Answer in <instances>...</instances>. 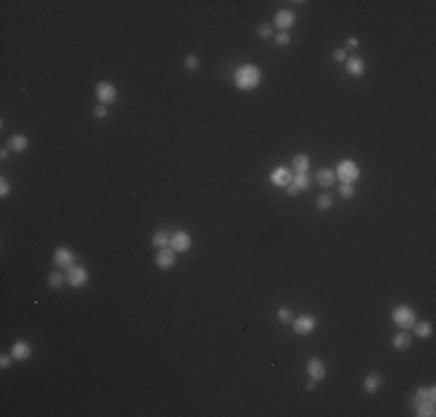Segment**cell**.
<instances>
[{"instance_id":"obj_1","label":"cell","mask_w":436,"mask_h":417,"mask_svg":"<svg viewBox=\"0 0 436 417\" xmlns=\"http://www.w3.org/2000/svg\"><path fill=\"white\" fill-rule=\"evenodd\" d=\"M232 84H235V88H239V91H256L258 86L262 84V70L256 65V63H241L239 67L235 70V74H232Z\"/></svg>"},{"instance_id":"obj_2","label":"cell","mask_w":436,"mask_h":417,"mask_svg":"<svg viewBox=\"0 0 436 417\" xmlns=\"http://www.w3.org/2000/svg\"><path fill=\"white\" fill-rule=\"evenodd\" d=\"M415 408V415L418 417H434L436 415V387L429 385V387H418L411 399Z\"/></svg>"},{"instance_id":"obj_3","label":"cell","mask_w":436,"mask_h":417,"mask_svg":"<svg viewBox=\"0 0 436 417\" xmlns=\"http://www.w3.org/2000/svg\"><path fill=\"white\" fill-rule=\"evenodd\" d=\"M392 322L399 329H413V324L418 322V315L409 304H399V306L392 308Z\"/></svg>"},{"instance_id":"obj_4","label":"cell","mask_w":436,"mask_h":417,"mask_svg":"<svg viewBox=\"0 0 436 417\" xmlns=\"http://www.w3.org/2000/svg\"><path fill=\"white\" fill-rule=\"evenodd\" d=\"M334 176H337L341 183H355L357 179H360V167H357V162L355 160H341L337 165V170H334Z\"/></svg>"},{"instance_id":"obj_5","label":"cell","mask_w":436,"mask_h":417,"mask_svg":"<svg viewBox=\"0 0 436 417\" xmlns=\"http://www.w3.org/2000/svg\"><path fill=\"white\" fill-rule=\"evenodd\" d=\"M88 269L86 267H82V264H72V267H67L65 269V283L70 287H75V290H79V287H84L88 283Z\"/></svg>"},{"instance_id":"obj_6","label":"cell","mask_w":436,"mask_h":417,"mask_svg":"<svg viewBox=\"0 0 436 417\" xmlns=\"http://www.w3.org/2000/svg\"><path fill=\"white\" fill-rule=\"evenodd\" d=\"M95 98H98V104L112 107L116 102V98H119V91H116V86L112 81H98L95 84Z\"/></svg>"},{"instance_id":"obj_7","label":"cell","mask_w":436,"mask_h":417,"mask_svg":"<svg viewBox=\"0 0 436 417\" xmlns=\"http://www.w3.org/2000/svg\"><path fill=\"white\" fill-rule=\"evenodd\" d=\"M316 315H309V313H304V315H297V318H293V331L297 336H309L316 331Z\"/></svg>"},{"instance_id":"obj_8","label":"cell","mask_w":436,"mask_h":417,"mask_svg":"<svg viewBox=\"0 0 436 417\" xmlns=\"http://www.w3.org/2000/svg\"><path fill=\"white\" fill-rule=\"evenodd\" d=\"M191 246H193V239L186 230H176L174 234L169 236V248H172L176 255H179V253H188Z\"/></svg>"},{"instance_id":"obj_9","label":"cell","mask_w":436,"mask_h":417,"mask_svg":"<svg viewBox=\"0 0 436 417\" xmlns=\"http://www.w3.org/2000/svg\"><path fill=\"white\" fill-rule=\"evenodd\" d=\"M297 21V14L293 10H278L274 14V28H278L281 33H290V28Z\"/></svg>"},{"instance_id":"obj_10","label":"cell","mask_w":436,"mask_h":417,"mask_svg":"<svg viewBox=\"0 0 436 417\" xmlns=\"http://www.w3.org/2000/svg\"><path fill=\"white\" fill-rule=\"evenodd\" d=\"M51 262H54L58 269H67V267L75 264V251H70L67 246H58L54 251V255H51Z\"/></svg>"},{"instance_id":"obj_11","label":"cell","mask_w":436,"mask_h":417,"mask_svg":"<svg viewBox=\"0 0 436 417\" xmlns=\"http://www.w3.org/2000/svg\"><path fill=\"white\" fill-rule=\"evenodd\" d=\"M290 181H293V170H290V167L278 165V167H274V170L269 172V183H272V186L285 188Z\"/></svg>"},{"instance_id":"obj_12","label":"cell","mask_w":436,"mask_h":417,"mask_svg":"<svg viewBox=\"0 0 436 417\" xmlns=\"http://www.w3.org/2000/svg\"><path fill=\"white\" fill-rule=\"evenodd\" d=\"M306 373H309L311 380L320 383V380H325V376H327V364L322 362L320 357H311L309 362H306Z\"/></svg>"},{"instance_id":"obj_13","label":"cell","mask_w":436,"mask_h":417,"mask_svg":"<svg viewBox=\"0 0 436 417\" xmlns=\"http://www.w3.org/2000/svg\"><path fill=\"white\" fill-rule=\"evenodd\" d=\"M176 264V253L172 251V248H160L158 253H156V267H158L160 271H169L172 267Z\"/></svg>"},{"instance_id":"obj_14","label":"cell","mask_w":436,"mask_h":417,"mask_svg":"<svg viewBox=\"0 0 436 417\" xmlns=\"http://www.w3.org/2000/svg\"><path fill=\"white\" fill-rule=\"evenodd\" d=\"M10 352H12V357H14L17 362H26V359L33 357V346H30L28 341H14Z\"/></svg>"},{"instance_id":"obj_15","label":"cell","mask_w":436,"mask_h":417,"mask_svg":"<svg viewBox=\"0 0 436 417\" xmlns=\"http://www.w3.org/2000/svg\"><path fill=\"white\" fill-rule=\"evenodd\" d=\"M344 65H346V72H348L350 77H362L367 72V61L360 58V56H348V61H346Z\"/></svg>"},{"instance_id":"obj_16","label":"cell","mask_w":436,"mask_h":417,"mask_svg":"<svg viewBox=\"0 0 436 417\" xmlns=\"http://www.w3.org/2000/svg\"><path fill=\"white\" fill-rule=\"evenodd\" d=\"M383 383H385V380H383L381 373H369L365 380H362V390H365L367 394H376V392L383 387Z\"/></svg>"},{"instance_id":"obj_17","label":"cell","mask_w":436,"mask_h":417,"mask_svg":"<svg viewBox=\"0 0 436 417\" xmlns=\"http://www.w3.org/2000/svg\"><path fill=\"white\" fill-rule=\"evenodd\" d=\"M290 170H293L295 174H306V172L311 170V158L306 153L293 155V165H290Z\"/></svg>"},{"instance_id":"obj_18","label":"cell","mask_w":436,"mask_h":417,"mask_svg":"<svg viewBox=\"0 0 436 417\" xmlns=\"http://www.w3.org/2000/svg\"><path fill=\"white\" fill-rule=\"evenodd\" d=\"M411 343H413V336L409 334V329H399V334H394V339H392L394 350H409Z\"/></svg>"},{"instance_id":"obj_19","label":"cell","mask_w":436,"mask_h":417,"mask_svg":"<svg viewBox=\"0 0 436 417\" xmlns=\"http://www.w3.org/2000/svg\"><path fill=\"white\" fill-rule=\"evenodd\" d=\"M316 181H318V186H322V188H332V183L337 181V176H334V170L320 167V170H318V174H316Z\"/></svg>"},{"instance_id":"obj_20","label":"cell","mask_w":436,"mask_h":417,"mask_svg":"<svg viewBox=\"0 0 436 417\" xmlns=\"http://www.w3.org/2000/svg\"><path fill=\"white\" fill-rule=\"evenodd\" d=\"M413 331L418 339H429L431 334H434V324L429 322V320H418V322L413 324Z\"/></svg>"},{"instance_id":"obj_21","label":"cell","mask_w":436,"mask_h":417,"mask_svg":"<svg viewBox=\"0 0 436 417\" xmlns=\"http://www.w3.org/2000/svg\"><path fill=\"white\" fill-rule=\"evenodd\" d=\"M28 144H30V142H28L26 135H12L10 142H7V146H10L14 153H21V151H26V148H28Z\"/></svg>"},{"instance_id":"obj_22","label":"cell","mask_w":436,"mask_h":417,"mask_svg":"<svg viewBox=\"0 0 436 417\" xmlns=\"http://www.w3.org/2000/svg\"><path fill=\"white\" fill-rule=\"evenodd\" d=\"M290 186H293L297 192L306 190V188L311 186V179H309V174H293V181H290Z\"/></svg>"},{"instance_id":"obj_23","label":"cell","mask_w":436,"mask_h":417,"mask_svg":"<svg viewBox=\"0 0 436 417\" xmlns=\"http://www.w3.org/2000/svg\"><path fill=\"white\" fill-rule=\"evenodd\" d=\"M316 206H318V211H330L334 206V197L330 192H320L316 197Z\"/></svg>"},{"instance_id":"obj_24","label":"cell","mask_w":436,"mask_h":417,"mask_svg":"<svg viewBox=\"0 0 436 417\" xmlns=\"http://www.w3.org/2000/svg\"><path fill=\"white\" fill-rule=\"evenodd\" d=\"M169 236H172V234H167L165 230H156V232H153V239H151V241H153V246L160 251V248H167V246H169Z\"/></svg>"},{"instance_id":"obj_25","label":"cell","mask_w":436,"mask_h":417,"mask_svg":"<svg viewBox=\"0 0 436 417\" xmlns=\"http://www.w3.org/2000/svg\"><path fill=\"white\" fill-rule=\"evenodd\" d=\"M63 283H65V274H60V271H51V274L47 276V285H49L51 290L63 287Z\"/></svg>"},{"instance_id":"obj_26","label":"cell","mask_w":436,"mask_h":417,"mask_svg":"<svg viewBox=\"0 0 436 417\" xmlns=\"http://www.w3.org/2000/svg\"><path fill=\"white\" fill-rule=\"evenodd\" d=\"M200 65H202V63H200V58H197L195 54H188V56L184 58V67H186V70L195 72V70H200Z\"/></svg>"},{"instance_id":"obj_27","label":"cell","mask_w":436,"mask_h":417,"mask_svg":"<svg viewBox=\"0 0 436 417\" xmlns=\"http://www.w3.org/2000/svg\"><path fill=\"white\" fill-rule=\"evenodd\" d=\"M276 320H278V322H283V324H293V311H290V308H285V306H281L276 311Z\"/></svg>"},{"instance_id":"obj_28","label":"cell","mask_w":436,"mask_h":417,"mask_svg":"<svg viewBox=\"0 0 436 417\" xmlns=\"http://www.w3.org/2000/svg\"><path fill=\"white\" fill-rule=\"evenodd\" d=\"M339 197H341V199H353L355 197L353 183H341V188H339Z\"/></svg>"},{"instance_id":"obj_29","label":"cell","mask_w":436,"mask_h":417,"mask_svg":"<svg viewBox=\"0 0 436 417\" xmlns=\"http://www.w3.org/2000/svg\"><path fill=\"white\" fill-rule=\"evenodd\" d=\"M258 35H260L262 39L274 37V26L272 23H260V26H258Z\"/></svg>"},{"instance_id":"obj_30","label":"cell","mask_w":436,"mask_h":417,"mask_svg":"<svg viewBox=\"0 0 436 417\" xmlns=\"http://www.w3.org/2000/svg\"><path fill=\"white\" fill-rule=\"evenodd\" d=\"M93 116H95V118H100V121H102V118H107V116H109V107H107V104H95Z\"/></svg>"},{"instance_id":"obj_31","label":"cell","mask_w":436,"mask_h":417,"mask_svg":"<svg viewBox=\"0 0 436 417\" xmlns=\"http://www.w3.org/2000/svg\"><path fill=\"white\" fill-rule=\"evenodd\" d=\"M274 42H276V47H288V44L293 42V37H290V33H278L276 37H274Z\"/></svg>"},{"instance_id":"obj_32","label":"cell","mask_w":436,"mask_h":417,"mask_svg":"<svg viewBox=\"0 0 436 417\" xmlns=\"http://www.w3.org/2000/svg\"><path fill=\"white\" fill-rule=\"evenodd\" d=\"M10 192H12V183L3 176V179H0V197H10Z\"/></svg>"},{"instance_id":"obj_33","label":"cell","mask_w":436,"mask_h":417,"mask_svg":"<svg viewBox=\"0 0 436 417\" xmlns=\"http://www.w3.org/2000/svg\"><path fill=\"white\" fill-rule=\"evenodd\" d=\"M332 61L334 63H346V61H348V54H346V49H334L332 51Z\"/></svg>"},{"instance_id":"obj_34","label":"cell","mask_w":436,"mask_h":417,"mask_svg":"<svg viewBox=\"0 0 436 417\" xmlns=\"http://www.w3.org/2000/svg\"><path fill=\"white\" fill-rule=\"evenodd\" d=\"M12 362H17V359L12 357V352H10V355H0V368H3V371H5V368H10Z\"/></svg>"},{"instance_id":"obj_35","label":"cell","mask_w":436,"mask_h":417,"mask_svg":"<svg viewBox=\"0 0 436 417\" xmlns=\"http://www.w3.org/2000/svg\"><path fill=\"white\" fill-rule=\"evenodd\" d=\"M360 47V39L357 37H348L346 39V49H357Z\"/></svg>"},{"instance_id":"obj_36","label":"cell","mask_w":436,"mask_h":417,"mask_svg":"<svg viewBox=\"0 0 436 417\" xmlns=\"http://www.w3.org/2000/svg\"><path fill=\"white\" fill-rule=\"evenodd\" d=\"M313 390H316V380L309 378V383H306V392H313Z\"/></svg>"},{"instance_id":"obj_37","label":"cell","mask_w":436,"mask_h":417,"mask_svg":"<svg viewBox=\"0 0 436 417\" xmlns=\"http://www.w3.org/2000/svg\"><path fill=\"white\" fill-rule=\"evenodd\" d=\"M7 155H10V151H7V148H3V151H0V160H7Z\"/></svg>"}]
</instances>
